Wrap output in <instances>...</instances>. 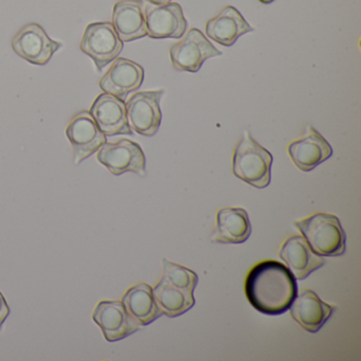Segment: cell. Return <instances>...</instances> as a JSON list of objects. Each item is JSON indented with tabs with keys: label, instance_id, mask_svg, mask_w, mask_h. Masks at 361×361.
<instances>
[{
	"label": "cell",
	"instance_id": "obj_1",
	"mask_svg": "<svg viewBox=\"0 0 361 361\" xmlns=\"http://www.w3.org/2000/svg\"><path fill=\"white\" fill-rule=\"evenodd\" d=\"M249 303L264 314H282L297 297L298 286L290 270L276 261H264L249 271L245 282Z\"/></svg>",
	"mask_w": 361,
	"mask_h": 361
},
{
	"label": "cell",
	"instance_id": "obj_18",
	"mask_svg": "<svg viewBox=\"0 0 361 361\" xmlns=\"http://www.w3.org/2000/svg\"><path fill=\"white\" fill-rule=\"evenodd\" d=\"M252 31L255 29L231 6L224 8L219 14L209 20L206 25L207 35L226 47H231L242 35Z\"/></svg>",
	"mask_w": 361,
	"mask_h": 361
},
{
	"label": "cell",
	"instance_id": "obj_2",
	"mask_svg": "<svg viewBox=\"0 0 361 361\" xmlns=\"http://www.w3.org/2000/svg\"><path fill=\"white\" fill-rule=\"evenodd\" d=\"M271 154L245 130L234 152L233 174L257 189H264L271 180Z\"/></svg>",
	"mask_w": 361,
	"mask_h": 361
},
{
	"label": "cell",
	"instance_id": "obj_12",
	"mask_svg": "<svg viewBox=\"0 0 361 361\" xmlns=\"http://www.w3.org/2000/svg\"><path fill=\"white\" fill-rule=\"evenodd\" d=\"M90 115L105 136L130 135V128L126 116V102L113 94H101L92 103Z\"/></svg>",
	"mask_w": 361,
	"mask_h": 361
},
{
	"label": "cell",
	"instance_id": "obj_20",
	"mask_svg": "<svg viewBox=\"0 0 361 361\" xmlns=\"http://www.w3.org/2000/svg\"><path fill=\"white\" fill-rule=\"evenodd\" d=\"M122 303L126 312L143 326L151 324L162 316L154 298L153 288L145 283L130 287L122 298Z\"/></svg>",
	"mask_w": 361,
	"mask_h": 361
},
{
	"label": "cell",
	"instance_id": "obj_15",
	"mask_svg": "<svg viewBox=\"0 0 361 361\" xmlns=\"http://www.w3.org/2000/svg\"><path fill=\"white\" fill-rule=\"evenodd\" d=\"M289 308L291 317L310 333L320 331L336 310L312 290L303 291L295 297Z\"/></svg>",
	"mask_w": 361,
	"mask_h": 361
},
{
	"label": "cell",
	"instance_id": "obj_6",
	"mask_svg": "<svg viewBox=\"0 0 361 361\" xmlns=\"http://www.w3.org/2000/svg\"><path fill=\"white\" fill-rule=\"evenodd\" d=\"M164 90L137 92L126 103V116L130 128L145 137L157 134L161 124L160 100Z\"/></svg>",
	"mask_w": 361,
	"mask_h": 361
},
{
	"label": "cell",
	"instance_id": "obj_21",
	"mask_svg": "<svg viewBox=\"0 0 361 361\" xmlns=\"http://www.w3.org/2000/svg\"><path fill=\"white\" fill-rule=\"evenodd\" d=\"M153 295L162 314L170 318L181 316L195 304L193 293L173 286L164 278L154 287Z\"/></svg>",
	"mask_w": 361,
	"mask_h": 361
},
{
	"label": "cell",
	"instance_id": "obj_22",
	"mask_svg": "<svg viewBox=\"0 0 361 361\" xmlns=\"http://www.w3.org/2000/svg\"><path fill=\"white\" fill-rule=\"evenodd\" d=\"M162 265H164L162 278L166 282L177 288L193 293L198 283V276L195 272L166 259H162Z\"/></svg>",
	"mask_w": 361,
	"mask_h": 361
},
{
	"label": "cell",
	"instance_id": "obj_16",
	"mask_svg": "<svg viewBox=\"0 0 361 361\" xmlns=\"http://www.w3.org/2000/svg\"><path fill=\"white\" fill-rule=\"evenodd\" d=\"M113 26L122 42H133L147 37L142 0L118 1L114 7Z\"/></svg>",
	"mask_w": 361,
	"mask_h": 361
},
{
	"label": "cell",
	"instance_id": "obj_25",
	"mask_svg": "<svg viewBox=\"0 0 361 361\" xmlns=\"http://www.w3.org/2000/svg\"><path fill=\"white\" fill-rule=\"evenodd\" d=\"M259 1L263 5H270V4L274 3V0H259Z\"/></svg>",
	"mask_w": 361,
	"mask_h": 361
},
{
	"label": "cell",
	"instance_id": "obj_13",
	"mask_svg": "<svg viewBox=\"0 0 361 361\" xmlns=\"http://www.w3.org/2000/svg\"><path fill=\"white\" fill-rule=\"evenodd\" d=\"M145 69L128 59L120 58L114 62L109 71L103 75L100 88L106 94H113L126 101L130 92H136L142 85Z\"/></svg>",
	"mask_w": 361,
	"mask_h": 361
},
{
	"label": "cell",
	"instance_id": "obj_10",
	"mask_svg": "<svg viewBox=\"0 0 361 361\" xmlns=\"http://www.w3.org/2000/svg\"><path fill=\"white\" fill-rule=\"evenodd\" d=\"M147 35L151 39H180L187 30L188 23L180 5H145Z\"/></svg>",
	"mask_w": 361,
	"mask_h": 361
},
{
	"label": "cell",
	"instance_id": "obj_24",
	"mask_svg": "<svg viewBox=\"0 0 361 361\" xmlns=\"http://www.w3.org/2000/svg\"><path fill=\"white\" fill-rule=\"evenodd\" d=\"M149 4H153V5H166L170 4L172 0H145Z\"/></svg>",
	"mask_w": 361,
	"mask_h": 361
},
{
	"label": "cell",
	"instance_id": "obj_7",
	"mask_svg": "<svg viewBox=\"0 0 361 361\" xmlns=\"http://www.w3.org/2000/svg\"><path fill=\"white\" fill-rule=\"evenodd\" d=\"M98 161L114 175L132 172L145 176V156L138 143L121 139L115 143L105 142L99 149Z\"/></svg>",
	"mask_w": 361,
	"mask_h": 361
},
{
	"label": "cell",
	"instance_id": "obj_8",
	"mask_svg": "<svg viewBox=\"0 0 361 361\" xmlns=\"http://www.w3.org/2000/svg\"><path fill=\"white\" fill-rule=\"evenodd\" d=\"M61 47L62 44L50 39L35 23L25 25L12 39V48L18 56L41 66L47 64Z\"/></svg>",
	"mask_w": 361,
	"mask_h": 361
},
{
	"label": "cell",
	"instance_id": "obj_3",
	"mask_svg": "<svg viewBox=\"0 0 361 361\" xmlns=\"http://www.w3.org/2000/svg\"><path fill=\"white\" fill-rule=\"evenodd\" d=\"M295 225L317 255L339 257L345 252V232L335 215L318 213Z\"/></svg>",
	"mask_w": 361,
	"mask_h": 361
},
{
	"label": "cell",
	"instance_id": "obj_11",
	"mask_svg": "<svg viewBox=\"0 0 361 361\" xmlns=\"http://www.w3.org/2000/svg\"><path fill=\"white\" fill-rule=\"evenodd\" d=\"M92 319L109 342L126 339L140 326L119 301H101L92 314Z\"/></svg>",
	"mask_w": 361,
	"mask_h": 361
},
{
	"label": "cell",
	"instance_id": "obj_9",
	"mask_svg": "<svg viewBox=\"0 0 361 361\" xmlns=\"http://www.w3.org/2000/svg\"><path fill=\"white\" fill-rule=\"evenodd\" d=\"M66 135L73 145L75 164H81L106 142V137L86 111L73 116L67 126Z\"/></svg>",
	"mask_w": 361,
	"mask_h": 361
},
{
	"label": "cell",
	"instance_id": "obj_4",
	"mask_svg": "<svg viewBox=\"0 0 361 361\" xmlns=\"http://www.w3.org/2000/svg\"><path fill=\"white\" fill-rule=\"evenodd\" d=\"M80 48L92 59L98 71H102L121 54L123 42L111 23H92L84 31Z\"/></svg>",
	"mask_w": 361,
	"mask_h": 361
},
{
	"label": "cell",
	"instance_id": "obj_14",
	"mask_svg": "<svg viewBox=\"0 0 361 361\" xmlns=\"http://www.w3.org/2000/svg\"><path fill=\"white\" fill-rule=\"evenodd\" d=\"M288 154L299 170L310 172L333 155L331 145L312 126L299 140L288 145Z\"/></svg>",
	"mask_w": 361,
	"mask_h": 361
},
{
	"label": "cell",
	"instance_id": "obj_5",
	"mask_svg": "<svg viewBox=\"0 0 361 361\" xmlns=\"http://www.w3.org/2000/svg\"><path fill=\"white\" fill-rule=\"evenodd\" d=\"M198 29H191L183 39L171 47L170 56L173 67L178 71L197 73L204 63L211 58L221 56Z\"/></svg>",
	"mask_w": 361,
	"mask_h": 361
},
{
	"label": "cell",
	"instance_id": "obj_23",
	"mask_svg": "<svg viewBox=\"0 0 361 361\" xmlns=\"http://www.w3.org/2000/svg\"><path fill=\"white\" fill-rule=\"evenodd\" d=\"M9 314V306H8L7 301H6L3 293H0V329L3 327L4 323H5L6 319L8 318Z\"/></svg>",
	"mask_w": 361,
	"mask_h": 361
},
{
	"label": "cell",
	"instance_id": "obj_17",
	"mask_svg": "<svg viewBox=\"0 0 361 361\" xmlns=\"http://www.w3.org/2000/svg\"><path fill=\"white\" fill-rule=\"evenodd\" d=\"M280 257L298 280H304L325 264V259L314 253L302 236L289 238L281 248Z\"/></svg>",
	"mask_w": 361,
	"mask_h": 361
},
{
	"label": "cell",
	"instance_id": "obj_19",
	"mask_svg": "<svg viewBox=\"0 0 361 361\" xmlns=\"http://www.w3.org/2000/svg\"><path fill=\"white\" fill-rule=\"evenodd\" d=\"M251 224L248 213L242 208L221 209L217 213L216 229L211 242L219 244H240L248 240Z\"/></svg>",
	"mask_w": 361,
	"mask_h": 361
}]
</instances>
